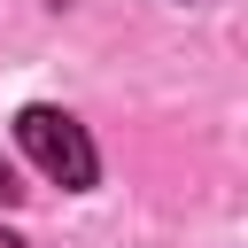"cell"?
Segmentation results:
<instances>
[{
  "label": "cell",
  "instance_id": "obj_1",
  "mask_svg": "<svg viewBox=\"0 0 248 248\" xmlns=\"http://www.w3.org/2000/svg\"><path fill=\"white\" fill-rule=\"evenodd\" d=\"M16 147L54 178V186H70V194H85L93 186V140H85V124L78 116H62V108H46V101H31L23 116H16Z\"/></svg>",
  "mask_w": 248,
  "mask_h": 248
},
{
  "label": "cell",
  "instance_id": "obj_2",
  "mask_svg": "<svg viewBox=\"0 0 248 248\" xmlns=\"http://www.w3.org/2000/svg\"><path fill=\"white\" fill-rule=\"evenodd\" d=\"M0 202H23V186H16V163H0Z\"/></svg>",
  "mask_w": 248,
  "mask_h": 248
},
{
  "label": "cell",
  "instance_id": "obj_3",
  "mask_svg": "<svg viewBox=\"0 0 248 248\" xmlns=\"http://www.w3.org/2000/svg\"><path fill=\"white\" fill-rule=\"evenodd\" d=\"M0 248H23V240H16V232H8V225H0Z\"/></svg>",
  "mask_w": 248,
  "mask_h": 248
}]
</instances>
